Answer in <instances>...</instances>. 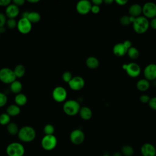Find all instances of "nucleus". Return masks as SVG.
<instances>
[{
    "label": "nucleus",
    "instance_id": "1",
    "mask_svg": "<svg viewBox=\"0 0 156 156\" xmlns=\"http://www.w3.org/2000/svg\"><path fill=\"white\" fill-rule=\"evenodd\" d=\"M17 135L19 140L22 142L30 143L35 140L36 132L32 127L25 126L20 129Z\"/></svg>",
    "mask_w": 156,
    "mask_h": 156
},
{
    "label": "nucleus",
    "instance_id": "2",
    "mask_svg": "<svg viewBox=\"0 0 156 156\" xmlns=\"http://www.w3.org/2000/svg\"><path fill=\"white\" fill-rule=\"evenodd\" d=\"M132 26L134 31L138 34H142L145 33L149 29V22L147 18L144 16H140L136 17L132 23Z\"/></svg>",
    "mask_w": 156,
    "mask_h": 156
},
{
    "label": "nucleus",
    "instance_id": "3",
    "mask_svg": "<svg viewBox=\"0 0 156 156\" xmlns=\"http://www.w3.org/2000/svg\"><path fill=\"white\" fill-rule=\"evenodd\" d=\"M5 151L8 156H23L25 153V148L19 142H12L8 144Z\"/></svg>",
    "mask_w": 156,
    "mask_h": 156
},
{
    "label": "nucleus",
    "instance_id": "4",
    "mask_svg": "<svg viewBox=\"0 0 156 156\" xmlns=\"http://www.w3.org/2000/svg\"><path fill=\"white\" fill-rule=\"evenodd\" d=\"M80 109L79 103L75 100L66 101L63 105V112L69 116H74L79 113Z\"/></svg>",
    "mask_w": 156,
    "mask_h": 156
},
{
    "label": "nucleus",
    "instance_id": "5",
    "mask_svg": "<svg viewBox=\"0 0 156 156\" xmlns=\"http://www.w3.org/2000/svg\"><path fill=\"white\" fill-rule=\"evenodd\" d=\"M57 144V140L54 135H45L41 140L42 148L47 151H50L55 149Z\"/></svg>",
    "mask_w": 156,
    "mask_h": 156
},
{
    "label": "nucleus",
    "instance_id": "6",
    "mask_svg": "<svg viewBox=\"0 0 156 156\" xmlns=\"http://www.w3.org/2000/svg\"><path fill=\"white\" fill-rule=\"evenodd\" d=\"M13 69L9 68H2L0 69V80L5 84H10L16 80Z\"/></svg>",
    "mask_w": 156,
    "mask_h": 156
},
{
    "label": "nucleus",
    "instance_id": "7",
    "mask_svg": "<svg viewBox=\"0 0 156 156\" xmlns=\"http://www.w3.org/2000/svg\"><path fill=\"white\" fill-rule=\"evenodd\" d=\"M122 68L126 71L127 75L131 77H138L141 73L140 66L134 62L124 64L122 65Z\"/></svg>",
    "mask_w": 156,
    "mask_h": 156
},
{
    "label": "nucleus",
    "instance_id": "8",
    "mask_svg": "<svg viewBox=\"0 0 156 156\" xmlns=\"http://www.w3.org/2000/svg\"><path fill=\"white\" fill-rule=\"evenodd\" d=\"M142 13L146 18H154L156 17V4L152 2H148L142 7Z\"/></svg>",
    "mask_w": 156,
    "mask_h": 156
},
{
    "label": "nucleus",
    "instance_id": "9",
    "mask_svg": "<svg viewBox=\"0 0 156 156\" xmlns=\"http://www.w3.org/2000/svg\"><path fill=\"white\" fill-rule=\"evenodd\" d=\"M52 96L56 102H62L65 101L67 97V91L63 87H56L52 91Z\"/></svg>",
    "mask_w": 156,
    "mask_h": 156
},
{
    "label": "nucleus",
    "instance_id": "10",
    "mask_svg": "<svg viewBox=\"0 0 156 156\" xmlns=\"http://www.w3.org/2000/svg\"><path fill=\"white\" fill-rule=\"evenodd\" d=\"M69 139L71 142L75 145L81 144L85 140L84 133L80 129H74L70 133Z\"/></svg>",
    "mask_w": 156,
    "mask_h": 156
},
{
    "label": "nucleus",
    "instance_id": "11",
    "mask_svg": "<svg viewBox=\"0 0 156 156\" xmlns=\"http://www.w3.org/2000/svg\"><path fill=\"white\" fill-rule=\"evenodd\" d=\"M16 28L20 33L27 34L29 33L32 29V23L27 18H21L17 22Z\"/></svg>",
    "mask_w": 156,
    "mask_h": 156
},
{
    "label": "nucleus",
    "instance_id": "12",
    "mask_svg": "<svg viewBox=\"0 0 156 156\" xmlns=\"http://www.w3.org/2000/svg\"><path fill=\"white\" fill-rule=\"evenodd\" d=\"M92 4L88 0H81L76 4V10L80 15H86L91 12Z\"/></svg>",
    "mask_w": 156,
    "mask_h": 156
},
{
    "label": "nucleus",
    "instance_id": "13",
    "mask_svg": "<svg viewBox=\"0 0 156 156\" xmlns=\"http://www.w3.org/2000/svg\"><path fill=\"white\" fill-rule=\"evenodd\" d=\"M68 83L71 90L79 91L83 88L85 85V81L82 77L75 76L73 77L71 80Z\"/></svg>",
    "mask_w": 156,
    "mask_h": 156
},
{
    "label": "nucleus",
    "instance_id": "14",
    "mask_svg": "<svg viewBox=\"0 0 156 156\" xmlns=\"http://www.w3.org/2000/svg\"><path fill=\"white\" fill-rule=\"evenodd\" d=\"M144 76L147 80L156 79V64L151 63L147 65L144 69Z\"/></svg>",
    "mask_w": 156,
    "mask_h": 156
},
{
    "label": "nucleus",
    "instance_id": "15",
    "mask_svg": "<svg viewBox=\"0 0 156 156\" xmlns=\"http://www.w3.org/2000/svg\"><path fill=\"white\" fill-rule=\"evenodd\" d=\"M141 153L143 156H155L156 147L151 143H144L141 147Z\"/></svg>",
    "mask_w": 156,
    "mask_h": 156
},
{
    "label": "nucleus",
    "instance_id": "16",
    "mask_svg": "<svg viewBox=\"0 0 156 156\" xmlns=\"http://www.w3.org/2000/svg\"><path fill=\"white\" fill-rule=\"evenodd\" d=\"M20 13V9L13 4L9 5L5 9V15L8 18H15Z\"/></svg>",
    "mask_w": 156,
    "mask_h": 156
},
{
    "label": "nucleus",
    "instance_id": "17",
    "mask_svg": "<svg viewBox=\"0 0 156 156\" xmlns=\"http://www.w3.org/2000/svg\"><path fill=\"white\" fill-rule=\"evenodd\" d=\"M127 50L122 43H119L113 46V53L117 57H122L127 54Z\"/></svg>",
    "mask_w": 156,
    "mask_h": 156
},
{
    "label": "nucleus",
    "instance_id": "18",
    "mask_svg": "<svg viewBox=\"0 0 156 156\" xmlns=\"http://www.w3.org/2000/svg\"><path fill=\"white\" fill-rule=\"evenodd\" d=\"M129 13L130 16L138 17L142 13V7L138 4H132L129 8Z\"/></svg>",
    "mask_w": 156,
    "mask_h": 156
},
{
    "label": "nucleus",
    "instance_id": "19",
    "mask_svg": "<svg viewBox=\"0 0 156 156\" xmlns=\"http://www.w3.org/2000/svg\"><path fill=\"white\" fill-rule=\"evenodd\" d=\"M79 114L82 119L83 120H89L92 117V111L91 110L86 106L80 108Z\"/></svg>",
    "mask_w": 156,
    "mask_h": 156
},
{
    "label": "nucleus",
    "instance_id": "20",
    "mask_svg": "<svg viewBox=\"0 0 156 156\" xmlns=\"http://www.w3.org/2000/svg\"><path fill=\"white\" fill-rule=\"evenodd\" d=\"M85 63L87 67L91 69H96L99 65V62L98 59L93 56L88 57L85 61Z\"/></svg>",
    "mask_w": 156,
    "mask_h": 156
},
{
    "label": "nucleus",
    "instance_id": "21",
    "mask_svg": "<svg viewBox=\"0 0 156 156\" xmlns=\"http://www.w3.org/2000/svg\"><path fill=\"white\" fill-rule=\"evenodd\" d=\"M150 83L149 81L146 79H142L139 80L136 83V88L141 91H145L149 88Z\"/></svg>",
    "mask_w": 156,
    "mask_h": 156
},
{
    "label": "nucleus",
    "instance_id": "22",
    "mask_svg": "<svg viewBox=\"0 0 156 156\" xmlns=\"http://www.w3.org/2000/svg\"><path fill=\"white\" fill-rule=\"evenodd\" d=\"M10 88L13 93L17 94L21 93L23 88V85L20 81L15 80L10 84Z\"/></svg>",
    "mask_w": 156,
    "mask_h": 156
},
{
    "label": "nucleus",
    "instance_id": "23",
    "mask_svg": "<svg viewBox=\"0 0 156 156\" xmlns=\"http://www.w3.org/2000/svg\"><path fill=\"white\" fill-rule=\"evenodd\" d=\"M7 113L10 116H15L20 114L21 109L19 106L16 104H11L7 108Z\"/></svg>",
    "mask_w": 156,
    "mask_h": 156
},
{
    "label": "nucleus",
    "instance_id": "24",
    "mask_svg": "<svg viewBox=\"0 0 156 156\" xmlns=\"http://www.w3.org/2000/svg\"><path fill=\"white\" fill-rule=\"evenodd\" d=\"M14 100H15V104L20 107V106L24 105L27 103V98L24 94L20 93L16 94Z\"/></svg>",
    "mask_w": 156,
    "mask_h": 156
},
{
    "label": "nucleus",
    "instance_id": "25",
    "mask_svg": "<svg viewBox=\"0 0 156 156\" xmlns=\"http://www.w3.org/2000/svg\"><path fill=\"white\" fill-rule=\"evenodd\" d=\"M27 19L31 23H37L40 21L41 16L40 14L37 12H28V14L27 16Z\"/></svg>",
    "mask_w": 156,
    "mask_h": 156
},
{
    "label": "nucleus",
    "instance_id": "26",
    "mask_svg": "<svg viewBox=\"0 0 156 156\" xmlns=\"http://www.w3.org/2000/svg\"><path fill=\"white\" fill-rule=\"evenodd\" d=\"M13 71L16 78H21L25 74L26 68L24 65L19 64L15 67Z\"/></svg>",
    "mask_w": 156,
    "mask_h": 156
},
{
    "label": "nucleus",
    "instance_id": "27",
    "mask_svg": "<svg viewBox=\"0 0 156 156\" xmlns=\"http://www.w3.org/2000/svg\"><path fill=\"white\" fill-rule=\"evenodd\" d=\"M19 130L20 129L18 125L15 122H10L7 126V130L8 133L11 135H18Z\"/></svg>",
    "mask_w": 156,
    "mask_h": 156
},
{
    "label": "nucleus",
    "instance_id": "28",
    "mask_svg": "<svg viewBox=\"0 0 156 156\" xmlns=\"http://www.w3.org/2000/svg\"><path fill=\"white\" fill-rule=\"evenodd\" d=\"M127 54L129 57V58H130L131 59L135 60L138 58V57H139L140 53L138 50L136 48L132 46L127 50Z\"/></svg>",
    "mask_w": 156,
    "mask_h": 156
},
{
    "label": "nucleus",
    "instance_id": "29",
    "mask_svg": "<svg viewBox=\"0 0 156 156\" xmlns=\"http://www.w3.org/2000/svg\"><path fill=\"white\" fill-rule=\"evenodd\" d=\"M121 154L125 156H132L134 154V149L129 145H124L121 148Z\"/></svg>",
    "mask_w": 156,
    "mask_h": 156
},
{
    "label": "nucleus",
    "instance_id": "30",
    "mask_svg": "<svg viewBox=\"0 0 156 156\" xmlns=\"http://www.w3.org/2000/svg\"><path fill=\"white\" fill-rule=\"evenodd\" d=\"M10 122V116L7 113H4L0 115V124L2 126H7Z\"/></svg>",
    "mask_w": 156,
    "mask_h": 156
},
{
    "label": "nucleus",
    "instance_id": "31",
    "mask_svg": "<svg viewBox=\"0 0 156 156\" xmlns=\"http://www.w3.org/2000/svg\"><path fill=\"white\" fill-rule=\"evenodd\" d=\"M54 127L53 125L51 124H48L44 126L43 128V132L45 135H54L53 133H54Z\"/></svg>",
    "mask_w": 156,
    "mask_h": 156
},
{
    "label": "nucleus",
    "instance_id": "32",
    "mask_svg": "<svg viewBox=\"0 0 156 156\" xmlns=\"http://www.w3.org/2000/svg\"><path fill=\"white\" fill-rule=\"evenodd\" d=\"M6 25L10 29H13L17 26V22L14 18H8L7 20Z\"/></svg>",
    "mask_w": 156,
    "mask_h": 156
},
{
    "label": "nucleus",
    "instance_id": "33",
    "mask_svg": "<svg viewBox=\"0 0 156 156\" xmlns=\"http://www.w3.org/2000/svg\"><path fill=\"white\" fill-rule=\"evenodd\" d=\"M119 22L121 24L124 26H127L131 24L130 21L129 16H127V15H124L121 16L119 20Z\"/></svg>",
    "mask_w": 156,
    "mask_h": 156
},
{
    "label": "nucleus",
    "instance_id": "34",
    "mask_svg": "<svg viewBox=\"0 0 156 156\" xmlns=\"http://www.w3.org/2000/svg\"><path fill=\"white\" fill-rule=\"evenodd\" d=\"M73 78L72 74L69 71H65L62 74V79L64 82L68 83Z\"/></svg>",
    "mask_w": 156,
    "mask_h": 156
},
{
    "label": "nucleus",
    "instance_id": "35",
    "mask_svg": "<svg viewBox=\"0 0 156 156\" xmlns=\"http://www.w3.org/2000/svg\"><path fill=\"white\" fill-rule=\"evenodd\" d=\"M7 102V96L2 93L0 92V107H4Z\"/></svg>",
    "mask_w": 156,
    "mask_h": 156
},
{
    "label": "nucleus",
    "instance_id": "36",
    "mask_svg": "<svg viewBox=\"0 0 156 156\" xmlns=\"http://www.w3.org/2000/svg\"><path fill=\"white\" fill-rule=\"evenodd\" d=\"M7 17L3 13H0V28L4 27L6 24Z\"/></svg>",
    "mask_w": 156,
    "mask_h": 156
},
{
    "label": "nucleus",
    "instance_id": "37",
    "mask_svg": "<svg viewBox=\"0 0 156 156\" xmlns=\"http://www.w3.org/2000/svg\"><path fill=\"white\" fill-rule=\"evenodd\" d=\"M148 104L151 108L156 110V96L151 98L148 102Z\"/></svg>",
    "mask_w": 156,
    "mask_h": 156
},
{
    "label": "nucleus",
    "instance_id": "38",
    "mask_svg": "<svg viewBox=\"0 0 156 156\" xmlns=\"http://www.w3.org/2000/svg\"><path fill=\"white\" fill-rule=\"evenodd\" d=\"M150 99H151L150 97L148 95H147V94H142L140 97V101L143 104H147V103H148L149 100H150Z\"/></svg>",
    "mask_w": 156,
    "mask_h": 156
},
{
    "label": "nucleus",
    "instance_id": "39",
    "mask_svg": "<svg viewBox=\"0 0 156 156\" xmlns=\"http://www.w3.org/2000/svg\"><path fill=\"white\" fill-rule=\"evenodd\" d=\"M99 11H100V7L99 6L92 4V6H91V12L93 13H94V14L98 13L99 12Z\"/></svg>",
    "mask_w": 156,
    "mask_h": 156
},
{
    "label": "nucleus",
    "instance_id": "40",
    "mask_svg": "<svg viewBox=\"0 0 156 156\" xmlns=\"http://www.w3.org/2000/svg\"><path fill=\"white\" fill-rule=\"evenodd\" d=\"M11 4L10 0H0V6L7 7Z\"/></svg>",
    "mask_w": 156,
    "mask_h": 156
},
{
    "label": "nucleus",
    "instance_id": "41",
    "mask_svg": "<svg viewBox=\"0 0 156 156\" xmlns=\"http://www.w3.org/2000/svg\"><path fill=\"white\" fill-rule=\"evenodd\" d=\"M24 3H25V1L24 0H13V4L16 5L18 7H20V6L23 5Z\"/></svg>",
    "mask_w": 156,
    "mask_h": 156
},
{
    "label": "nucleus",
    "instance_id": "42",
    "mask_svg": "<svg viewBox=\"0 0 156 156\" xmlns=\"http://www.w3.org/2000/svg\"><path fill=\"white\" fill-rule=\"evenodd\" d=\"M149 26L154 30H156V17L152 18L149 22Z\"/></svg>",
    "mask_w": 156,
    "mask_h": 156
},
{
    "label": "nucleus",
    "instance_id": "43",
    "mask_svg": "<svg viewBox=\"0 0 156 156\" xmlns=\"http://www.w3.org/2000/svg\"><path fill=\"white\" fill-rule=\"evenodd\" d=\"M103 2L104 1L102 0H92L91 1V3L93 4V5H95L98 6H100Z\"/></svg>",
    "mask_w": 156,
    "mask_h": 156
},
{
    "label": "nucleus",
    "instance_id": "44",
    "mask_svg": "<svg viewBox=\"0 0 156 156\" xmlns=\"http://www.w3.org/2000/svg\"><path fill=\"white\" fill-rule=\"evenodd\" d=\"M122 43L127 49H129L130 48L132 47V43L130 40H125Z\"/></svg>",
    "mask_w": 156,
    "mask_h": 156
},
{
    "label": "nucleus",
    "instance_id": "45",
    "mask_svg": "<svg viewBox=\"0 0 156 156\" xmlns=\"http://www.w3.org/2000/svg\"><path fill=\"white\" fill-rule=\"evenodd\" d=\"M115 2L119 5H124L127 3V0H116Z\"/></svg>",
    "mask_w": 156,
    "mask_h": 156
},
{
    "label": "nucleus",
    "instance_id": "46",
    "mask_svg": "<svg viewBox=\"0 0 156 156\" xmlns=\"http://www.w3.org/2000/svg\"><path fill=\"white\" fill-rule=\"evenodd\" d=\"M104 2L107 5H111L113 2V0H105L104 1Z\"/></svg>",
    "mask_w": 156,
    "mask_h": 156
},
{
    "label": "nucleus",
    "instance_id": "47",
    "mask_svg": "<svg viewBox=\"0 0 156 156\" xmlns=\"http://www.w3.org/2000/svg\"><path fill=\"white\" fill-rule=\"evenodd\" d=\"M112 156H122V154L119 152H116L113 154Z\"/></svg>",
    "mask_w": 156,
    "mask_h": 156
},
{
    "label": "nucleus",
    "instance_id": "48",
    "mask_svg": "<svg viewBox=\"0 0 156 156\" xmlns=\"http://www.w3.org/2000/svg\"><path fill=\"white\" fill-rule=\"evenodd\" d=\"M29 3H37L39 2V0H28L27 1Z\"/></svg>",
    "mask_w": 156,
    "mask_h": 156
},
{
    "label": "nucleus",
    "instance_id": "49",
    "mask_svg": "<svg viewBox=\"0 0 156 156\" xmlns=\"http://www.w3.org/2000/svg\"><path fill=\"white\" fill-rule=\"evenodd\" d=\"M102 156H110V155H103Z\"/></svg>",
    "mask_w": 156,
    "mask_h": 156
},
{
    "label": "nucleus",
    "instance_id": "50",
    "mask_svg": "<svg viewBox=\"0 0 156 156\" xmlns=\"http://www.w3.org/2000/svg\"><path fill=\"white\" fill-rule=\"evenodd\" d=\"M1 32H0V37H1Z\"/></svg>",
    "mask_w": 156,
    "mask_h": 156
}]
</instances>
